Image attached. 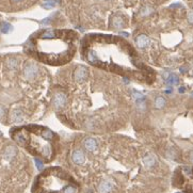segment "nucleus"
I'll return each instance as SVG.
<instances>
[{
	"label": "nucleus",
	"mask_w": 193,
	"mask_h": 193,
	"mask_svg": "<svg viewBox=\"0 0 193 193\" xmlns=\"http://www.w3.org/2000/svg\"><path fill=\"white\" fill-rule=\"evenodd\" d=\"M39 73V67L35 63H32V62H29L25 65V68H24V75H25L26 79L28 80H33L35 77L37 76Z\"/></svg>",
	"instance_id": "f257e3e1"
},
{
	"label": "nucleus",
	"mask_w": 193,
	"mask_h": 193,
	"mask_svg": "<svg viewBox=\"0 0 193 193\" xmlns=\"http://www.w3.org/2000/svg\"><path fill=\"white\" fill-rule=\"evenodd\" d=\"M88 78V68L85 66H78L76 68L75 73H74V79L76 81L81 82L84 81Z\"/></svg>",
	"instance_id": "f03ea898"
},
{
	"label": "nucleus",
	"mask_w": 193,
	"mask_h": 193,
	"mask_svg": "<svg viewBox=\"0 0 193 193\" xmlns=\"http://www.w3.org/2000/svg\"><path fill=\"white\" fill-rule=\"evenodd\" d=\"M67 103V97L64 93L62 92H58L53 97V105L56 107L57 109H60V108H63V107L66 105Z\"/></svg>",
	"instance_id": "7ed1b4c3"
},
{
	"label": "nucleus",
	"mask_w": 193,
	"mask_h": 193,
	"mask_svg": "<svg viewBox=\"0 0 193 193\" xmlns=\"http://www.w3.org/2000/svg\"><path fill=\"white\" fill-rule=\"evenodd\" d=\"M72 157H73L74 163H76V164L78 165L83 164L84 161H85V155H84L83 151H81V149H76L73 153V156Z\"/></svg>",
	"instance_id": "20e7f679"
},
{
	"label": "nucleus",
	"mask_w": 193,
	"mask_h": 193,
	"mask_svg": "<svg viewBox=\"0 0 193 193\" xmlns=\"http://www.w3.org/2000/svg\"><path fill=\"white\" fill-rule=\"evenodd\" d=\"M97 190L99 193H111L113 190V185H112V182H108V180H103L98 185Z\"/></svg>",
	"instance_id": "39448f33"
},
{
	"label": "nucleus",
	"mask_w": 193,
	"mask_h": 193,
	"mask_svg": "<svg viewBox=\"0 0 193 193\" xmlns=\"http://www.w3.org/2000/svg\"><path fill=\"white\" fill-rule=\"evenodd\" d=\"M136 43H137V46L140 48H146L151 44V39L149 37H146L145 34H140L139 37L136 39Z\"/></svg>",
	"instance_id": "423d86ee"
},
{
	"label": "nucleus",
	"mask_w": 193,
	"mask_h": 193,
	"mask_svg": "<svg viewBox=\"0 0 193 193\" xmlns=\"http://www.w3.org/2000/svg\"><path fill=\"white\" fill-rule=\"evenodd\" d=\"M83 145L85 147V149L89 151H94L97 149V142L93 138H87L83 142Z\"/></svg>",
	"instance_id": "0eeeda50"
},
{
	"label": "nucleus",
	"mask_w": 193,
	"mask_h": 193,
	"mask_svg": "<svg viewBox=\"0 0 193 193\" xmlns=\"http://www.w3.org/2000/svg\"><path fill=\"white\" fill-rule=\"evenodd\" d=\"M11 120L13 123L15 124H20L24 121V114H22V112L20 110L16 109L14 111L12 112V115H11Z\"/></svg>",
	"instance_id": "6e6552de"
},
{
	"label": "nucleus",
	"mask_w": 193,
	"mask_h": 193,
	"mask_svg": "<svg viewBox=\"0 0 193 193\" xmlns=\"http://www.w3.org/2000/svg\"><path fill=\"white\" fill-rule=\"evenodd\" d=\"M143 162H144L146 168H153V166L157 163L156 157L151 154L146 155V156L143 158Z\"/></svg>",
	"instance_id": "1a4fd4ad"
},
{
	"label": "nucleus",
	"mask_w": 193,
	"mask_h": 193,
	"mask_svg": "<svg viewBox=\"0 0 193 193\" xmlns=\"http://www.w3.org/2000/svg\"><path fill=\"white\" fill-rule=\"evenodd\" d=\"M16 153H17V151H16V149H15L14 146L10 145V146H8L6 149H4L3 157H4L6 160H11L12 158H14V157H15Z\"/></svg>",
	"instance_id": "9d476101"
},
{
	"label": "nucleus",
	"mask_w": 193,
	"mask_h": 193,
	"mask_svg": "<svg viewBox=\"0 0 193 193\" xmlns=\"http://www.w3.org/2000/svg\"><path fill=\"white\" fill-rule=\"evenodd\" d=\"M112 26L115 29H122L124 27V20L121 16H115L112 20Z\"/></svg>",
	"instance_id": "9b49d317"
},
{
	"label": "nucleus",
	"mask_w": 193,
	"mask_h": 193,
	"mask_svg": "<svg viewBox=\"0 0 193 193\" xmlns=\"http://www.w3.org/2000/svg\"><path fill=\"white\" fill-rule=\"evenodd\" d=\"M14 139L15 141H16L19 145L22 146H25L26 145V142H27V140H26V137L24 136V133L22 132H17L16 134L14 136Z\"/></svg>",
	"instance_id": "f8f14e48"
},
{
	"label": "nucleus",
	"mask_w": 193,
	"mask_h": 193,
	"mask_svg": "<svg viewBox=\"0 0 193 193\" xmlns=\"http://www.w3.org/2000/svg\"><path fill=\"white\" fill-rule=\"evenodd\" d=\"M179 82V78L177 77L175 74H172V75L169 76V78L166 79V83L169 84V85H176V84H178Z\"/></svg>",
	"instance_id": "ddd939ff"
},
{
	"label": "nucleus",
	"mask_w": 193,
	"mask_h": 193,
	"mask_svg": "<svg viewBox=\"0 0 193 193\" xmlns=\"http://www.w3.org/2000/svg\"><path fill=\"white\" fill-rule=\"evenodd\" d=\"M41 136H42V138L45 139V140H52L53 137H55L53 132L51 130H49V129H44L42 131V133H41Z\"/></svg>",
	"instance_id": "4468645a"
},
{
	"label": "nucleus",
	"mask_w": 193,
	"mask_h": 193,
	"mask_svg": "<svg viewBox=\"0 0 193 193\" xmlns=\"http://www.w3.org/2000/svg\"><path fill=\"white\" fill-rule=\"evenodd\" d=\"M56 37V33L53 32L52 30H48V31H45L43 32L42 35H41V39H52Z\"/></svg>",
	"instance_id": "2eb2a0df"
},
{
	"label": "nucleus",
	"mask_w": 193,
	"mask_h": 193,
	"mask_svg": "<svg viewBox=\"0 0 193 193\" xmlns=\"http://www.w3.org/2000/svg\"><path fill=\"white\" fill-rule=\"evenodd\" d=\"M164 106H165V99L163 97L159 96V97H157L155 99V107H156L157 109H162Z\"/></svg>",
	"instance_id": "dca6fc26"
},
{
	"label": "nucleus",
	"mask_w": 193,
	"mask_h": 193,
	"mask_svg": "<svg viewBox=\"0 0 193 193\" xmlns=\"http://www.w3.org/2000/svg\"><path fill=\"white\" fill-rule=\"evenodd\" d=\"M12 30H13V27H12L11 24H9V22H1V32H2V33H9V32H11Z\"/></svg>",
	"instance_id": "f3484780"
},
{
	"label": "nucleus",
	"mask_w": 193,
	"mask_h": 193,
	"mask_svg": "<svg viewBox=\"0 0 193 193\" xmlns=\"http://www.w3.org/2000/svg\"><path fill=\"white\" fill-rule=\"evenodd\" d=\"M6 65H8L9 68L14 70V68L17 67V65H18V61H17V59H15V58H9L8 61H6Z\"/></svg>",
	"instance_id": "a211bd4d"
},
{
	"label": "nucleus",
	"mask_w": 193,
	"mask_h": 193,
	"mask_svg": "<svg viewBox=\"0 0 193 193\" xmlns=\"http://www.w3.org/2000/svg\"><path fill=\"white\" fill-rule=\"evenodd\" d=\"M132 97L136 101H139V100H144L145 97L143 95L142 93L140 92H137V91H132Z\"/></svg>",
	"instance_id": "6ab92c4d"
},
{
	"label": "nucleus",
	"mask_w": 193,
	"mask_h": 193,
	"mask_svg": "<svg viewBox=\"0 0 193 193\" xmlns=\"http://www.w3.org/2000/svg\"><path fill=\"white\" fill-rule=\"evenodd\" d=\"M78 192V189L75 187V186H72V185H68L64 188V190H63V193H77Z\"/></svg>",
	"instance_id": "aec40b11"
},
{
	"label": "nucleus",
	"mask_w": 193,
	"mask_h": 193,
	"mask_svg": "<svg viewBox=\"0 0 193 193\" xmlns=\"http://www.w3.org/2000/svg\"><path fill=\"white\" fill-rule=\"evenodd\" d=\"M55 6H56V1L55 0H46L42 4V6L44 9H52Z\"/></svg>",
	"instance_id": "412c9836"
},
{
	"label": "nucleus",
	"mask_w": 193,
	"mask_h": 193,
	"mask_svg": "<svg viewBox=\"0 0 193 193\" xmlns=\"http://www.w3.org/2000/svg\"><path fill=\"white\" fill-rule=\"evenodd\" d=\"M151 13H153V9L149 8V6H145L141 10V15L142 16H146V15H149Z\"/></svg>",
	"instance_id": "4be33fe9"
},
{
	"label": "nucleus",
	"mask_w": 193,
	"mask_h": 193,
	"mask_svg": "<svg viewBox=\"0 0 193 193\" xmlns=\"http://www.w3.org/2000/svg\"><path fill=\"white\" fill-rule=\"evenodd\" d=\"M35 164H37V170H39V171H42L43 170V168H44V164H43V162L41 161L39 159H37V158H35Z\"/></svg>",
	"instance_id": "5701e85b"
},
{
	"label": "nucleus",
	"mask_w": 193,
	"mask_h": 193,
	"mask_svg": "<svg viewBox=\"0 0 193 193\" xmlns=\"http://www.w3.org/2000/svg\"><path fill=\"white\" fill-rule=\"evenodd\" d=\"M188 20L193 24V12H189V14H188Z\"/></svg>",
	"instance_id": "b1692460"
},
{
	"label": "nucleus",
	"mask_w": 193,
	"mask_h": 193,
	"mask_svg": "<svg viewBox=\"0 0 193 193\" xmlns=\"http://www.w3.org/2000/svg\"><path fill=\"white\" fill-rule=\"evenodd\" d=\"M4 113H6V109H4L2 106H0V118H2V116L4 115Z\"/></svg>",
	"instance_id": "393cba45"
},
{
	"label": "nucleus",
	"mask_w": 193,
	"mask_h": 193,
	"mask_svg": "<svg viewBox=\"0 0 193 193\" xmlns=\"http://www.w3.org/2000/svg\"><path fill=\"white\" fill-rule=\"evenodd\" d=\"M169 76H170V74H169L168 72H164V73L162 74V77H163V79H164V80H166V79L169 78Z\"/></svg>",
	"instance_id": "a878e982"
},
{
	"label": "nucleus",
	"mask_w": 193,
	"mask_h": 193,
	"mask_svg": "<svg viewBox=\"0 0 193 193\" xmlns=\"http://www.w3.org/2000/svg\"><path fill=\"white\" fill-rule=\"evenodd\" d=\"M184 171H186V174H191V172H192V170H191V168H185L184 169Z\"/></svg>",
	"instance_id": "bb28decb"
},
{
	"label": "nucleus",
	"mask_w": 193,
	"mask_h": 193,
	"mask_svg": "<svg viewBox=\"0 0 193 193\" xmlns=\"http://www.w3.org/2000/svg\"><path fill=\"white\" fill-rule=\"evenodd\" d=\"M178 6H182V4H179V3H175V4H172L171 8H178Z\"/></svg>",
	"instance_id": "cd10ccee"
},
{
	"label": "nucleus",
	"mask_w": 193,
	"mask_h": 193,
	"mask_svg": "<svg viewBox=\"0 0 193 193\" xmlns=\"http://www.w3.org/2000/svg\"><path fill=\"white\" fill-rule=\"evenodd\" d=\"M165 93H168V94H170V93H172V89H171V88H168V90L165 91Z\"/></svg>",
	"instance_id": "c85d7f7f"
},
{
	"label": "nucleus",
	"mask_w": 193,
	"mask_h": 193,
	"mask_svg": "<svg viewBox=\"0 0 193 193\" xmlns=\"http://www.w3.org/2000/svg\"><path fill=\"white\" fill-rule=\"evenodd\" d=\"M185 92V88H179V93H184Z\"/></svg>",
	"instance_id": "c756f323"
},
{
	"label": "nucleus",
	"mask_w": 193,
	"mask_h": 193,
	"mask_svg": "<svg viewBox=\"0 0 193 193\" xmlns=\"http://www.w3.org/2000/svg\"><path fill=\"white\" fill-rule=\"evenodd\" d=\"M14 1H22V0H14Z\"/></svg>",
	"instance_id": "7c9ffc66"
},
{
	"label": "nucleus",
	"mask_w": 193,
	"mask_h": 193,
	"mask_svg": "<svg viewBox=\"0 0 193 193\" xmlns=\"http://www.w3.org/2000/svg\"><path fill=\"white\" fill-rule=\"evenodd\" d=\"M191 95H192V96H193V92H192V93H191Z\"/></svg>",
	"instance_id": "2f4dec72"
},
{
	"label": "nucleus",
	"mask_w": 193,
	"mask_h": 193,
	"mask_svg": "<svg viewBox=\"0 0 193 193\" xmlns=\"http://www.w3.org/2000/svg\"><path fill=\"white\" fill-rule=\"evenodd\" d=\"M192 160H193V157H192Z\"/></svg>",
	"instance_id": "473e14b6"
},
{
	"label": "nucleus",
	"mask_w": 193,
	"mask_h": 193,
	"mask_svg": "<svg viewBox=\"0 0 193 193\" xmlns=\"http://www.w3.org/2000/svg\"><path fill=\"white\" fill-rule=\"evenodd\" d=\"M192 76H193V73H192Z\"/></svg>",
	"instance_id": "72a5a7b5"
},
{
	"label": "nucleus",
	"mask_w": 193,
	"mask_h": 193,
	"mask_svg": "<svg viewBox=\"0 0 193 193\" xmlns=\"http://www.w3.org/2000/svg\"><path fill=\"white\" fill-rule=\"evenodd\" d=\"M178 193H180V192H178Z\"/></svg>",
	"instance_id": "f704fd0d"
}]
</instances>
